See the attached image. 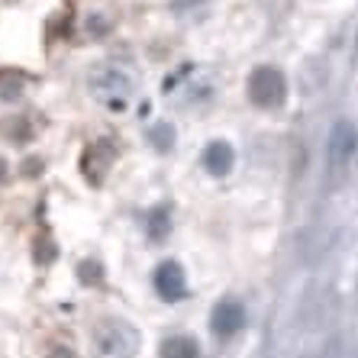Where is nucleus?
Here are the masks:
<instances>
[{"mask_svg": "<svg viewBox=\"0 0 358 358\" xmlns=\"http://www.w3.org/2000/svg\"><path fill=\"white\" fill-rule=\"evenodd\" d=\"M87 91L97 103L120 113L136 97V75L123 65H94L87 71Z\"/></svg>", "mask_w": 358, "mask_h": 358, "instance_id": "1", "label": "nucleus"}, {"mask_svg": "<svg viewBox=\"0 0 358 358\" xmlns=\"http://www.w3.org/2000/svg\"><path fill=\"white\" fill-rule=\"evenodd\" d=\"M142 345V336L129 320L123 317H103L91 329V349L94 358H133Z\"/></svg>", "mask_w": 358, "mask_h": 358, "instance_id": "2", "label": "nucleus"}, {"mask_svg": "<svg viewBox=\"0 0 358 358\" xmlns=\"http://www.w3.org/2000/svg\"><path fill=\"white\" fill-rule=\"evenodd\" d=\"M245 94L259 110H278L287 100V78L275 65H259L245 81Z\"/></svg>", "mask_w": 358, "mask_h": 358, "instance_id": "3", "label": "nucleus"}, {"mask_svg": "<svg viewBox=\"0 0 358 358\" xmlns=\"http://www.w3.org/2000/svg\"><path fill=\"white\" fill-rule=\"evenodd\" d=\"M152 281H155V291H159V297L165 300V303H178V300L187 297V275H184V268L178 265V262H162L159 268H155V275H152Z\"/></svg>", "mask_w": 358, "mask_h": 358, "instance_id": "4", "label": "nucleus"}, {"mask_svg": "<svg viewBox=\"0 0 358 358\" xmlns=\"http://www.w3.org/2000/svg\"><path fill=\"white\" fill-rule=\"evenodd\" d=\"M242 326H245V307H242L236 297H223L213 307V317H210V329L213 336L220 339H233V336L242 333Z\"/></svg>", "mask_w": 358, "mask_h": 358, "instance_id": "5", "label": "nucleus"}, {"mask_svg": "<svg viewBox=\"0 0 358 358\" xmlns=\"http://www.w3.org/2000/svg\"><path fill=\"white\" fill-rule=\"evenodd\" d=\"M352 155H355V126L349 120H339L333 136H329V162H333V168H345Z\"/></svg>", "mask_w": 358, "mask_h": 358, "instance_id": "6", "label": "nucleus"}, {"mask_svg": "<svg viewBox=\"0 0 358 358\" xmlns=\"http://www.w3.org/2000/svg\"><path fill=\"white\" fill-rule=\"evenodd\" d=\"M117 159V152L110 149V142H94L91 149L84 152V162H81V168H84V178L91 184H100L103 181V175H107V168H110V162Z\"/></svg>", "mask_w": 358, "mask_h": 358, "instance_id": "7", "label": "nucleus"}, {"mask_svg": "<svg viewBox=\"0 0 358 358\" xmlns=\"http://www.w3.org/2000/svg\"><path fill=\"white\" fill-rule=\"evenodd\" d=\"M203 168H207L213 178H226L229 171H233V165H236V152H233V145L229 142H223V139H217V142H210L207 149H203Z\"/></svg>", "mask_w": 358, "mask_h": 358, "instance_id": "8", "label": "nucleus"}, {"mask_svg": "<svg viewBox=\"0 0 358 358\" xmlns=\"http://www.w3.org/2000/svg\"><path fill=\"white\" fill-rule=\"evenodd\" d=\"M159 358H200V342L187 333L168 336L159 345Z\"/></svg>", "mask_w": 358, "mask_h": 358, "instance_id": "9", "label": "nucleus"}, {"mask_svg": "<svg viewBox=\"0 0 358 358\" xmlns=\"http://www.w3.org/2000/svg\"><path fill=\"white\" fill-rule=\"evenodd\" d=\"M149 142L159 152H171V145H175V126H171V123L152 126V129H149Z\"/></svg>", "mask_w": 358, "mask_h": 358, "instance_id": "10", "label": "nucleus"}, {"mask_svg": "<svg viewBox=\"0 0 358 358\" xmlns=\"http://www.w3.org/2000/svg\"><path fill=\"white\" fill-rule=\"evenodd\" d=\"M165 236H168V210L159 207V210H155V213L149 217V239L159 242V239H165Z\"/></svg>", "mask_w": 358, "mask_h": 358, "instance_id": "11", "label": "nucleus"}, {"mask_svg": "<svg viewBox=\"0 0 358 358\" xmlns=\"http://www.w3.org/2000/svg\"><path fill=\"white\" fill-rule=\"evenodd\" d=\"M87 29H91V33H103V29H107V20H103V13H94V20L91 23H87Z\"/></svg>", "mask_w": 358, "mask_h": 358, "instance_id": "12", "label": "nucleus"}, {"mask_svg": "<svg viewBox=\"0 0 358 358\" xmlns=\"http://www.w3.org/2000/svg\"><path fill=\"white\" fill-rule=\"evenodd\" d=\"M49 358H78V355L68 349V345H55V349L49 352Z\"/></svg>", "mask_w": 358, "mask_h": 358, "instance_id": "13", "label": "nucleus"}]
</instances>
